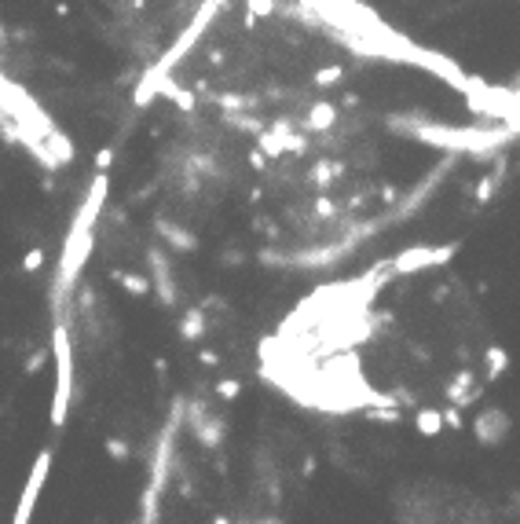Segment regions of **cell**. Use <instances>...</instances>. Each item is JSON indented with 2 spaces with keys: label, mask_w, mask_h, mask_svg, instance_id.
<instances>
[{
  "label": "cell",
  "mask_w": 520,
  "mask_h": 524,
  "mask_svg": "<svg viewBox=\"0 0 520 524\" xmlns=\"http://www.w3.org/2000/svg\"><path fill=\"white\" fill-rule=\"evenodd\" d=\"M385 125L400 136H410L429 147H443L451 155H469V158H491L498 155L509 140L520 136L516 121H502V125H473V128H458V125H436L425 118H410V114H388Z\"/></svg>",
  "instance_id": "1"
},
{
  "label": "cell",
  "mask_w": 520,
  "mask_h": 524,
  "mask_svg": "<svg viewBox=\"0 0 520 524\" xmlns=\"http://www.w3.org/2000/svg\"><path fill=\"white\" fill-rule=\"evenodd\" d=\"M220 4H227V0H220Z\"/></svg>",
  "instance_id": "36"
},
{
  "label": "cell",
  "mask_w": 520,
  "mask_h": 524,
  "mask_svg": "<svg viewBox=\"0 0 520 524\" xmlns=\"http://www.w3.org/2000/svg\"><path fill=\"white\" fill-rule=\"evenodd\" d=\"M447 400L454 407H469L480 400V389H476V378H473V370L462 367V370H454V378L447 381Z\"/></svg>",
  "instance_id": "10"
},
{
  "label": "cell",
  "mask_w": 520,
  "mask_h": 524,
  "mask_svg": "<svg viewBox=\"0 0 520 524\" xmlns=\"http://www.w3.org/2000/svg\"><path fill=\"white\" fill-rule=\"evenodd\" d=\"M513 89H520V74H516V77H513Z\"/></svg>",
  "instance_id": "35"
},
{
  "label": "cell",
  "mask_w": 520,
  "mask_h": 524,
  "mask_svg": "<svg viewBox=\"0 0 520 524\" xmlns=\"http://www.w3.org/2000/svg\"><path fill=\"white\" fill-rule=\"evenodd\" d=\"M220 0H202V4H198V11H194L191 15V23L176 33V40H172V45L162 52V59L154 62V67H150L143 77H140V84H136V92H132V103L140 106V111H143V106H150V103H154V96H162V84H165V77L172 74V70H176L180 67V62H183V55L194 48V45H198V40H202V33L213 26V18L216 15H220Z\"/></svg>",
  "instance_id": "3"
},
{
  "label": "cell",
  "mask_w": 520,
  "mask_h": 524,
  "mask_svg": "<svg viewBox=\"0 0 520 524\" xmlns=\"http://www.w3.org/2000/svg\"><path fill=\"white\" fill-rule=\"evenodd\" d=\"M48 469H52V451L45 447L37 455V462L30 469V480H26V488H23V498H18V510H15V524H26L33 517V506H37V495L40 488H45V480H48Z\"/></svg>",
  "instance_id": "8"
},
{
  "label": "cell",
  "mask_w": 520,
  "mask_h": 524,
  "mask_svg": "<svg viewBox=\"0 0 520 524\" xmlns=\"http://www.w3.org/2000/svg\"><path fill=\"white\" fill-rule=\"evenodd\" d=\"M183 418H187V400L176 396L169 407L162 433L154 436V451L147 455V488L140 495V520H147V524H154L162 517V495L172 480V458H176V436L183 429Z\"/></svg>",
  "instance_id": "2"
},
{
  "label": "cell",
  "mask_w": 520,
  "mask_h": 524,
  "mask_svg": "<svg viewBox=\"0 0 520 524\" xmlns=\"http://www.w3.org/2000/svg\"><path fill=\"white\" fill-rule=\"evenodd\" d=\"M52 356H55V396H52V425H67L70 400H74V345L67 323H55L52 330Z\"/></svg>",
  "instance_id": "4"
},
{
  "label": "cell",
  "mask_w": 520,
  "mask_h": 524,
  "mask_svg": "<svg viewBox=\"0 0 520 524\" xmlns=\"http://www.w3.org/2000/svg\"><path fill=\"white\" fill-rule=\"evenodd\" d=\"M220 260H224V264H242V253H238V250H231V253H224Z\"/></svg>",
  "instance_id": "33"
},
{
  "label": "cell",
  "mask_w": 520,
  "mask_h": 524,
  "mask_svg": "<svg viewBox=\"0 0 520 524\" xmlns=\"http://www.w3.org/2000/svg\"><path fill=\"white\" fill-rule=\"evenodd\" d=\"M312 213L319 216V221H337V202H334V199H327V194H319L315 206H312Z\"/></svg>",
  "instance_id": "21"
},
{
  "label": "cell",
  "mask_w": 520,
  "mask_h": 524,
  "mask_svg": "<svg viewBox=\"0 0 520 524\" xmlns=\"http://www.w3.org/2000/svg\"><path fill=\"white\" fill-rule=\"evenodd\" d=\"M198 363H202V367H216V363H220V356L209 352V348H202V352H198Z\"/></svg>",
  "instance_id": "32"
},
{
  "label": "cell",
  "mask_w": 520,
  "mask_h": 524,
  "mask_svg": "<svg viewBox=\"0 0 520 524\" xmlns=\"http://www.w3.org/2000/svg\"><path fill=\"white\" fill-rule=\"evenodd\" d=\"M183 425H191L194 440H198L202 447H209V451L220 447V444H224V433H227L224 418H220V414H213L202 400H191V403H187V418H183Z\"/></svg>",
  "instance_id": "6"
},
{
  "label": "cell",
  "mask_w": 520,
  "mask_h": 524,
  "mask_svg": "<svg viewBox=\"0 0 520 524\" xmlns=\"http://www.w3.org/2000/svg\"><path fill=\"white\" fill-rule=\"evenodd\" d=\"M458 253V243H447V246H407L400 250L388 264H392V275H418L425 268H440L447 260H454Z\"/></svg>",
  "instance_id": "5"
},
{
  "label": "cell",
  "mask_w": 520,
  "mask_h": 524,
  "mask_svg": "<svg viewBox=\"0 0 520 524\" xmlns=\"http://www.w3.org/2000/svg\"><path fill=\"white\" fill-rule=\"evenodd\" d=\"M40 367H45V352H33V356H30V363H26V374H37Z\"/></svg>",
  "instance_id": "31"
},
{
  "label": "cell",
  "mask_w": 520,
  "mask_h": 524,
  "mask_svg": "<svg viewBox=\"0 0 520 524\" xmlns=\"http://www.w3.org/2000/svg\"><path fill=\"white\" fill-rule=\"evenodd\" d=\"M162 96H169L183 114H191V111H194V103H198V96L187 92V89H180V84H176V81H169V77H165V84H162Z\"/></svg>",
  "instance_id": "19"
},
{
  "label": "cell",
  "mask_w": 520,
  "mask_h": 524,
  "mask_svg": "<svg viewBox=\"0 0 520 524\" xmlns=\"http://www.w3.org/2000/svg\"><path fill=\"white\" fill-rule=\"evenodd\" d=\"M154 231L165 238L172 250H180V253H194V250H198V235L180 228V224H172V221H165V216H154Z\"/></svg>",
  "instance_id": "11"
},
{
  "label": "cell",
  "mask_w": 520,
  "mask_h": 524,
  "mask_svg": "<svg viewBox=\"0 0 520 524\" xmlns=\"http://www.w3.org/2000/svg\"><path fill=\"white\" fill-rule=\"evenodd\" d=\"M334 125H337V106H334V103H327V99L312 103L308 121H305V133H330Z\"/></svg>",
  "instance_id": "12"
},
{
  "label": "cell",
  "mask_w": 520,
  "mask_h": 524,
  "mask_svg": "<svg viewBox=\"0 0 520 524\" xmlns=\"http://www.w3.org/2000/svg\"><path fill=\"white\" fill-rule=\"evenodd\" d=\"M249 165L264 172V169H268V155H264V150H260V147H256V150H249Z\"/></svg>",
  "instance_id": "30"
},
{
  "label": "cell",
  "mask_w": 520,
  "mask_h": 524,
  "mask_svg": "<svg viewBox=\"0 0 520 524\" xmlns=\"http://www.w3.org/2000/svg\"><path fill=\"white\" fill-rule=\"evenodd\" d=\"M344 77V67H322V70H315V84L319 89H330V84H337Z\"/></svg>",
  "instance_id": "23"
},
{
  "label": "cell",
  "mask_w": 520,
  "mask_h": 524,
  "mask_svg": "<svg viewBox=\"0 0 520 524\" xmlns=\"http://www.w3.org/2000/svg\"><path fill=\"white\" fill-rule=\"evenodd\" d=\"M147 264H150V286H154L158 301L165 304V308H172L176 304V279H172V264H169V257L162 246H150L147 250Z\"/></svg>",
  "instance_id": "7"
},
{
  "label": "cell",
  "mask_w": 520,
  "mask_h": 524,
  "mask_svg": "<svg viewBox=\"0 0 520 524\" xmlns=\"http://www.w3.org/2000/svg\"><path fill=\"white\" fill-rule=\"evenodd\" d=\"M111 165H114V150H111V147H103L99 155H96V172H106Z\"/></svg>",
  "instance_id": "28"
},
{
  "label": "cell",
  "mask_w": 520,
  "mask_h": 524,
  "mask_svg": "<svg viewBox=\"0 0 520 524\" xmlns=\"http://www.w3.org/2000/svg\"><path fill=\"white\" fill-rule=\"evenodd\" d=\"M224 118H227V125H234L238 133H246V136H260V133H264V121L253 118L249 111H234V114H224Z\"/></svg>",
  "instance_id": "20"
},
{
  "label": "cell",
  "mask_w": 520,
  "mask_h": 524,
  "mask_svg": "<svg viewBox=\"0 0 520 524\" xmlns=\"http://www.w3.org/2000/svg\"><path fill=\"white\" fill-rule=\"evenodd\" d=\"M344 172V165L341 162H334V158H319L315 165H312V172H308V180L319 187V191H330L334 187V180Z\"/></svg>",
  "instance_id": "14"
},
{
  "label": "cell",
  "mask_w": 520,
  "mask_h": 524,
  "mask_svg": "<svg viewBox=\"0 0 520 524\" xmlns=\"http://www.w3.org/2000/svg\"><path fill=\"white\" fill-rule=\"evenodd\" d=\"M213 103L220 106L224 114H234V111H253L256 99L253 96H242V92H220V96H213Z\"/></svg>",
  "instance_id": "16"
},
{
  "label": "cell",
  "mask_w": 520,
  "mask_h": 524,
  "mask_svg": "<svg viewBox=\"0 0 520 524\" xmlns=\"http://www.w3.org/2000/svg\"><path fill=\"white\" fill-rule=\"evenodd\" d=\"M103 447H106V455H111L114 462H125V458L132 455V451H128V444L121 440V436H106V444H103Z\"/></svg>",
  "instance_id": "24"
},
{
  "label": "cell",
  "mask_w": 520,
  "mask_h": 524,
  "mask_svg": "<svg viewBox=\"0 0 520 524\" xmlns=\"http://www.w3.org/2000/svg\"><path fill=\"white\" fill-rule=\"evenodd\" d=\"M111 279L118 282V286H121L125 294H132V297H143V294L150 290V279H147V275H140V272H125V268H111Z\"/></svg>",
  "instance_id": "15"
},
{
  "label": "cell",
  "mask_w": 520,
  "mask_h": 524,
  "mask_svg": "<svg viewBox=\"0 0 520 524\" xmlns=\"http://www.w3.org/2000/svg\"><path fill=\"white\" fill-rule=\"evenodd\" d=\"M246 11L256 18H271L278 11V0H246Z\"/></svg>",
  "instance_id": "22"
},
{
  "label": "cell",
  "mask_w": 520,
  "mask_h": 524,
  "mask_svg": "<svg viewBox=\"0 0 520 524\" xmlns=\"http://www.w3.org/2000/svg\"><path fill=\"white\" fill-rule=\"evenodd\" d=\"M396 199H400V187H396V184H381V202L392 206Z\"/></svg>",
  "instance_id": "29"
},
{
  "label": "cell",
  "mask_w": 520,
  "mask_h": 524,
  "mask_svg": "<svg viewBox=\"0 0 520 524\" xmlns=\"http://www.w3.org/2000/svg\"><path fill=\"white\" fill-rule=\"evenodd\" d=\"M341 103L349 106V111H356V106H359V96H356V92H349V96H341Z\"/></svg>",
  "instance_id": "34"
},
{
  "label": "cell",
  "mask_w": 520,
  "mask_h": 524,
  "mask_svg": "<svg viewBox=\"0 0 520 524\" xmlns=\"http://www.w3.org/2000/svg\"><path fill=\"white\" fill-rule=\"evenodd\" d=\"M484 363H487V378L494 381V378H502L506 370H509V352L502 345H491L487 352H484Z\"/></svg>",
  "instance_id": "18"
},
{
  "label": "cell",
  "mask_w": 520,
  "mask_h": 524,
  "mask_svg": "<svg viewBox=\"0 0 520 524\" xmlns=\"http://www.w3.org/2000/svg\"><path fill=\"white\" fill-rule=\"evenodd\" d=\"M40 268H45V250L33 246V250L23 257V272H40Z\"/></svg>",
  "instance_id": "26"
},
{
  "label": "cell",
  "mask_w": 520,
  "mask_h": 524,
  "mask_svg": "<svg viewBox=\"0 0 520 524\" xmlns=\"http://www.w3.org/2000/svg\"><path fill=\"white\" fill-rule=\"evenodd\" d=\"M238 392H242V381H234V378L216 381V396L220 400H238Z\"/></svg>",
  "instance_id": "25"
},
{
  "label": "cell",
  "mask_w": 520,
  "mask_h": 524,
  "mask_svg": "<svg viewBox=\"0 0 520 524\" xmlns=\"http://www.w3.org/2000/svg\"><path fill=\"white\" fill-rule=\"evenodd\" d=\"M440 414H443V425H447V429H465V422H462V407L447 403Z\"/></svg>",
  "instance_id": "27"
},
{
  "label": "cell",
  "mask_w": 520,
  "mask_h": 524,
  "mask_svg": "<svg viewBox=\"0 0 520 524\" xmlns=\"http://www.w3.org/2000/svg\"><path fill=\"white\" fill-rule=\"evenodd\" d=\"M180 338L183 341H202L205 338V308L202 304H191L180 316Z\"/></svg>",
  "instance_id": "13"
},
{
  "label": "cell",
  "mask_w": 520,
  "mask_h": 524,
  "mask_svg": "<svg viewBox=\"0 0 520 524\" xmlns=\"http://www.w3.org/2000/svg\"><path fill=\"white\" fill-rule=\"evenodd\" d=\"M473 433H476V440H480L484 447L502 444L509 436V414L502 407H487V411H480V418L473 422Z\"/></svg>",
  "instance_id": "9"
},
{
  "label": "cell",
  "mask_w": 520,
  "mask_h": 524,
  "mask_svg": "<svg viewBox=\"0 0 520 524\" xmlns=\"http://www.w3.org/2000/svg\"><path fill=\"white\" fill-rule=\"evenodd\" d=\"M414 425H418V433H422V436H436V433L443 429V414H440L436 407H418Z\"/></svg>",
  "instance_id": "17"
}]
</instances>
